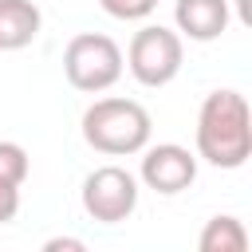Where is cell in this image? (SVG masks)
<instances>
[{
	"mask_svg": "<svg viewBox=\"0 0 252 252\" xmlns=\"http://www.w3.org/2000/svg\"><path fill=\"white\" fill-rule=\"evenodd\" d=\"M67 83L83 94H98L122 79V47L102 32H79L63 51Z\"/></svg>",
	"mask_w": 252,
	"mask_h": 252,
	"instance_id": "3957f363",
	"label": "cell"
},
{
	"mask_svg": "<svg viewBox=\"0 0 252 252\" xmlns=\"http://www.w3.org/2000/svg\"><path fill=\"white\" fill-rule=\"evenodd\" d=\"M83 209L98 224H118L138 209V181L122 165H98L83 181Z\"/></svg>",
	"mask_w": 252,
	"mask_h": 252,
	"instance_id": "5b68a950",
	"label": "cell"
},
{
	"mask_svg": "<svg viewBox=\"0 0 252 252\" xmlns=\"http://www.w3.org/2000/svg\"><path fill=\"white\" fill-rule=\"evenodd\" d=\"M173 20H177L181 35L209 43V39L224 35V28H228V0H177Z\"/></svg>",
	"mask_w": 252,
	"mask_h": 252,
	"instance_id": "52a82bcc",
	"label": "cell"
},
{
	"mask_svg": "<svg viewBox=\"0 0 252 252\" xmlns=\"http://www.w3.org/2000/svg\"><path fill=\"white\" fill-rule=\"evenodd\" d=\"M39 8L32 0H0V51H20L39 35Z\"/></svg>",
	"mask_w": 252,
	"mask_h": 252,
	"instance_id": "ba28073f",
	"label": "cell"
},
{
	"mask_svg": "<svg viewBox=\"0 0 252 252\" xmlns=\"http://www.w3.org/2000/svg\"><path fill=\"white\" fill-rule=\"evenodd\" d=\"M240 24H252V8H248V0H240Z\"/></svg>",
	"mask_w": 252,
	"mask_h": 252,
	"instance_id": "5bb4252c",
	"label": "cell"
},
{
	"mask_svg": "<svg viewBox=\"0 0 252 252\" xmlns=\"http://www.w3.org/2000/svg\"><path fill=\"white\" fill-rule=\"evenodd\" d=\"M150 110L134 98H94L83 110V138L91 150L106 158L142 154L150 146Z\"/></svg>",
	"mask_w": 252,
	"mask_h": 252,
	"instance_id": "7a4b0ae2",
	"label": "cell"
},
{
	"mask_svg": "<svg viewBox=\"0 0 252 252\" xmlns=\"http://www.w3.org/2000/svg\"><path fill=\"white\" fill-rule=\"evenodd\" d=\"M43 252H83V240H75V236H55V240L43 244Z\"/></svg>",
	"mask_w": 252,
	"mask_h": 252,
	"instance_id": "4fadbf2b",
	"label": "cell"
},
{
	"mask_svg": "<svg viewBox=\"0 0 252 252\" xmlns=\"http://www.w3.org/2000/svg\"><path fill=\"white\" fill-rule=\"evenodd\" d=\"M16 213H20V185L0 181V224H8Z\"/></svg>",
	"mask_w": 252,
	"mask_h": 252,
	"instance_id": "7c38bea8",
	"label": "cell"
},
{
	"mask_svg": "<svg viewBox=\"0 0 252 252\" xmlns=\"http://www.w3.org/2000/svg\"><path fill=\"white\" fill-rule=\"evenodd\" d=\"M201 252H244L248 248V232L236 217H213L205 228H201V240H197Z\"/></svg>",
	"mask_w": 252,
	"mask_h": 252,
	"instance_id": "9c48e42d",
	"label": "cell"
},
{
	"mask_svg": "<svg viewBox=\"0 0 252 252\" xmlns=\"http://www.w3.org/2000/svg\"><path fill=\"white\" fill-rule=\"evenodd\" d=\"M181 59H185L181 35L169 32V28H161V24H146L142 32H134L130 51H126L130 75H134L142 87H150V91L173 83L177 71H181Z\"/></svg>",
	"mask_w": 252,
	"mask_h": 252,
	"instance_id": "277c9868",
	"label": "cell"
},
{
	"mask_svg": "<svg viewBox=\"0 0 252 252\" xmlns=\"http://www.w3.org/2000/svg\"><path fill=\"white\" fill-rule=\"evenodd\" d=\"M197 154L217 169H240L252 158V114L240 91H213L197 114Z\"/></svg>",
	"mask_w": 252,
	"mask_h": 252,
	"instance_id": "6da1fadb",
	"label": "cell"
},
{
	"mask_svg": "<svg viewBox=\"0 0 252 252\" xmlns=\"http://www.w3.org/2000/svg\"><path fill=\"white\" fill-rule=\"evenodd\" d=\"M142 181H146V189L173 197V193H181L197 181V158L177 142L150 146L146 158H142Z\"/></svg>",
	"mask_w": 252,
	"mask_h": 252,
	"instance_id": "8992f818",
	"label": "cell"
},
{
	"mask_svg": "<svg viewBox=\"0 0 252 252\" xmlns=\"http://www.w3.org/2000/svg\"><path fill=\"white\" fill-rule=\"evenodd\" d=\"M98 4H102V12L114 16V20H146L158 0H98Z\"/></svg>",
	"mask_w": 252,
	"mask_h": 252,
	"instance_id": "8fae6325",
	"label": "cell"
},
{
	"mask_svg": "<svg viewBox=\"0 0 252 252\" xmlns=\"http://www.w3.org/2000/svg\"><path fill=\"white\" fill-rule=\"evenodd\" d=\"M24 177H28V150L16 142H0V181L24 185Z\"/></svg>",
	"mask_w": 252,
	"mask_h": 252,
	"instance_id": "30bf717a",
	"label": "cell"
}]
</instances>
